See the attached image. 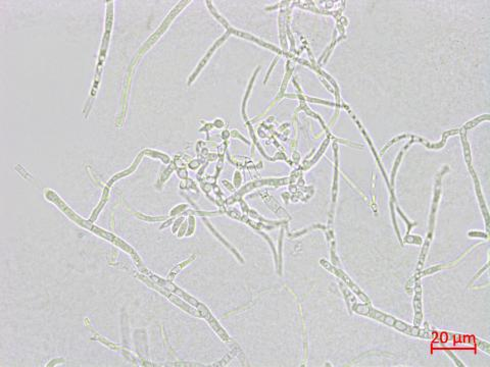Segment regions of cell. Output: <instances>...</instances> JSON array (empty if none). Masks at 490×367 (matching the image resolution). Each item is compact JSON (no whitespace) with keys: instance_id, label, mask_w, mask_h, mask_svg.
Listing matches in <instances>:
<instances>
[{"instance_id":"6da1fadb","label":"cell","mask_w":490,"mask_h":367,"mask_svg":"<svg viewBox=\"0 0 490 367\" xmlns=\"http://www.w3.org/2000/svg\"><path fill=\"white\" fill-rule=\"evenodd\" d=\"M393 327H395L397 331L401 332V333H404L406 335H409V336H414V337H419V338H423V339H433L434 338V335L433 334H431L425 330H420V328H418L417 326H409L407 324H405L404 322L400 321V320H396L394 321V324H393Z\"/></svg>"},{"instance_id":"7a4b0ae2","label":"cell","mask_w":490,"mask_h":367,"mask_svg":"<svg viewBox=\"0 0 490 367\" xmlns=\"http://www.w3.org/2000/svg\"><path fill=\"white\" fill-rule=\"evenodd\" d=\"M414 306H415V325L419 326L422 321V299H421V287L418 285L416 287L415 291V299H414Z\"/></svg>"}]
</instances>
